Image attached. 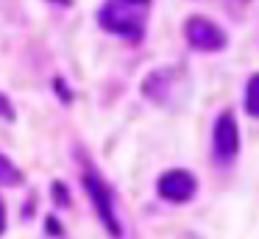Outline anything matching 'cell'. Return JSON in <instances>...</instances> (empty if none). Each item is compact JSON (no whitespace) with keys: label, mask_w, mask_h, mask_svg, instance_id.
I'll list each match as a JSON object with an SVG mask.
<instances>
[{"label":"cell","mask_w":259,"mask_h":239,"mask_svg":"<svg viewBox=\"0 0 259 239\" xmlns=\"http://www.w3.org/2000/svg\"><path fill=\"white\" fill-rule=\"evenodd\" d=\"M101 25L112 33L128 39H140L142 36V14H137L134 6L125 0H109L101 9Z\"/></svg>","instance_id":"obj_2"},{"label":"cell","mask_w":259,"mask_h":239,"mask_svg":"<svg viewBox=\"0 0 259 239\" xmlns=\"http://www.w3.org/2000/svg\"><path fill=\"white\" fill-rule=\"evenodd\" d=\"M84 189H87V195H90L92 206H95L98 217H101L103 228L109 231V236L120 239L123 236V228H120V220H117V214H114L112 192H109V186L103 183V178L98 175L92 167H87V172H84Z\"/></svg>","instance_id":"obj_1"},{"label":"cell","mask_w":259,"mask_h":239,"mask_svg":"<svg viewBox=\"0 0 259 239\" xmlns=\"http://www.w3.org/2000/svg\"><path fill=\"white\" fill-rule=\"evenodd\" d=\"M212 145H214V159L220 164H231L237 159L240 150V128L231 111H223L214 122V133H212Z\"/></svg>","instance_id":"obj_3"},{"label":"cell","mask_w":259,"mask_h":239,"mask_svg":"<svg viewBox=\"0 0 259 239\" xmlns=\"http://www.w3.org/2000/svg\"><path fill=\"white\" fill-rule=\"evenodd\" d=\"M17 183H23V172L12 164L9 156L0 153V186H17Z\"/></svg>","instance_id":"obj_6"},{"label":"cell","mask_w":259,"mask_h":239,"mask_svg":"<svg viewBox=\"0 0 259 239\" xmlns=\"http://www.w3.org/2000/svg\"><path fill=\"white\" fill-rule=\"evenodd\" d=\"M159 195H162L164 200H170V203H187V200L195 198L198 192V181L192 172L187 170H170L164 172L162 178H159Z\"/></svg>","instance_id":"obj_5"},{"label":"cell","mask_w":259,"mask_h":239,"mask_svg":"<svg viewBox=\"0 0 259 239\" xmlns=\"http://www.w3.org/2000/svg\"><path fill=\"white\" fill-rule=\"evenodd\" d=\"M53 192H56L53 198H56L59 206H70V195H64V186H62V183H53Z\"/></svg>","instance_id":"obj_9"},{"label":"cell","mask_w":259,"mask_h":239,"mask_svg":"<svg viewBox=\"0 0 259 239\" xmlns=\"http://www.w3.org/2000/svg\"><path fill=\"white\" fill-rule=\"evenodd\" d=\"M53 3H59V6H70V0H53Z\"/></svg>","instance_id":"obj_12"},{"label":"cell","mask_w":259,"mask_h":239,"mask_svg":"<svg viewBox=\"0 0 259 239\" xmlns=\"http://www.w3.org/2000/svg\"><path fill=\"white\" fill-rule=\"evenodd\" d=\"M0 117L9 120V122L14 120V106H12V100H9L6 94H0Z\"/></svg>","instance_id":"obj_8"},{"label":"cell","mask_w":259,"mask_h":239,"mask_svg":"<svg viewBox=\"0 0 259 239\" xmlns=\"http://www.w3.org/2000/svg\"><path fill=\"white\" fill-rule=\"evenodd\" d=\"M184 33H187V42L201 53H218V50L226 47V33L206 17H190Z\"/></svg>","instance_id":"obj_4"},{"label":"cell","mask_w":259,"mask_h":239,"mask_svg":"<svg viewBox=\"0 0 259 239\" xmlns=\"http://www.w3.org/2000/svg\"><path fill=\"white\" fill-rule=\"evenodd\" d=\"M245 111L251 117H259V72H253L248 78V86H245Z\"/></svg>","instance_id":"obj_7"},{"label":"cell","mask_w":259,"mask_h":239,"mask_svg":"<svg viewBox=\"0 0 259 239\" xmlns=\"http://www.w3.org/2000/svg\"><path fill=\"white\" fill-rule=\"evenodd\" d=\"M6 231V206H3V200H0V233Z\"/></svg>","instance_id":"obj_10"},{"label":"cell","mask_w":259,"mask_h":239,"mask_svg":"<svg viewBox=\"0 0 259 239\" xmlns=\"http://www.w3.org/2000/svg\"><path fill=\"white\" fill-rule=\"evenodd\" d=\"M125 3H131V6H148L151 0H125Z\"/></svg>","instance_id":"obj_11"}]
</instances>
